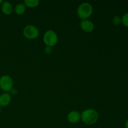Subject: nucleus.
I'll list each match as a JSON object with an SVG mask.
<instances>
[{
  "label": "nucleus",
  "mask_w": 128,
  "mask_h": 128,
  "mask_svg": "<svg viewBox=\"0 0 128 128\" xmlns=\"http://www.w3.org/2000/svg\"><path fill=\"white\" fill-rule=\"evenodd\" d=\"M9 93L11 94V95H12V96H15V95H16V94L18 93V91H17V90H16V89L14 88H12V90L10 91V92H9Z\"/></svg>",
  "instance_id": "nucleus-15"
},
{
  "label": "nucleus",
  "mask_w": 128,
  "mask_h": 128,
  "mask_svg": "<svg viewBox=\"0 0 128 128\" xmlns=\"http://www.w3.org/2000/svg\"><path fill=\"white\" fill-rule=\"evenodd\" d=\"M121 23L124 26L128 28V12L124 14L121 17Z\"/></svg>",
  "instance_id": "nucleus-12"
},
{
  "label": "nucleus",
  "mask_w": 128,
  "mask_h": 128,
  "mask_svg": "<svg viewBox=\"0 0 128 128\" xmlns=\"http://www.w3.org/2000/svg\"><path fill=\"white\" fill-rule=\"evenodd\" d=\"M11 96L9 92H3L0 94V107L8 106L11 101Z\"/></svg>",
  "instance_id": "nucleus-9"
},
{
  "label": "nucleus",
  "mask_w": 128,
  "mask_h": 128,
  "mask_svg": "<svg viewBox=\"0 0 128 128\" xmlns=\"http://www.w3.org/2000/svg\"><path fill=\"white\" fill-rule=\"evenodd\" d=\"M1 10L2 13L6 16L11 15L14 11V8L12 4L9 1H3L1 5Z\"/></svg>",
  "instance_id": "nucleus-8"
},
{
  "label": "nucleus",
  "mask_w": 128,
  "mask_h": 128,
  "mask_svg": "<svg viewBox=\"0 0 128 128\" xmlns=\"http://www.w3.org/2000/svg\"><path fill=\"white\" fill-rule=\"evenodd\" d=\"M23 3L24 4L26 8H34L40 4V1L39 0H24Z\"/></svg>",
  "instance_id": "nucleus-11"
},
{
  "label": "nucleus",
  "mask_w": 128,
  "mask_h": 128,
  "mask_svg": "<svg viewBox=\"0 0 128 128\" xmlns=\"http://www.w3.org/2000/svg\"><path fill=\"white\" fill-rule=\"evenodd\" d=\"M43 42L46 46L52 48L58 41V37L55 31L53 30H47L43 35Z\"/></svg>",
  "instance_id": "nucleus-3"
},
{
  "label": "nucleus",
  "mask_w": 128,
  "mask_h": 128,
  "mask_svg": "<svg viewBox=\"0 0 128 128\" xmlns=\"http://www.w3.org/2000/svg\"><path fill=\"white\" fill-rule=\"evenodd\" d=\"M112 23L114 26H119L121 24V17L118 15L114 16L112 19Z\"/></svg>",
  "instance_id": "nucleus-13"
},
{
  "label": "nucleus",
  "mask_w": 128,
  "mask_h": 128,
  "mask_svg": "<svg viewBox=\"0 0 128 128\" xmlns=\"http://www.w3.org/2000/svg\"><path fill=\"white\" fill-rule=\"evenodd\" d=\"M44 51L47 54L51 53V52H52V48L49 47V46H46L44 49Z\"/></svg>",
  "instance_id": "nucleus-14"
},
{
  "label": "nucleus",
  "mask_w": 128,
  "mask_h": 128,
  "mask_svg": "<svg viewBox=\"0 0 128 128\" xmlns=\"http://www.w3.org/2000/svg\"><path fill=\"white\" fill-rule=\"evenodd\" d=\"M26 7L23 2L18 3L14 8V12L17 15H22L26 12Z\"/></svg>",
  "instance_id": "nucleus-10"
},
{
  "label": "nucleus",
  "mask_w": 128,
  "mask_h": 128,
  "mask_svg": "<svg viewBox=\"0 0 128 128\" xmlns=\"http://www.w3.org/2000/svg\"><path fill=\"white\" fill-rule=\"evenodd\" d=\"M67 120L71 124L78 123L81 121V113L76 110L70 111L67 115Z\"/></svg>",
  "instance_id": "nucleus-7"
},
{
  "label": "nucleus",
  "mask_w": 128,
  "mask_h": 128,
  "mask_svg": "<svg viewBox=\"0 0 128 128\" xmlns=\"http://www.w3.org/2000/svg\"><path fill=\"white\" fill-rule=\"evenodd\" d=\"M93 12V7L88 2H82L77 9V15L81 20H88Z\"/></svg>",
  "instance_id": "nucleus-2"
},
{
  "label": "nucleus",
  "mask_w": 128,
  "mask_h": 128,
  "mask_svg": "<svg viewBox=\"0 0 128 128\" xmlns=\"http://www.w3.org/2000/svg\"><path fill=\"white\" fill-rule=\"evenodd\" d=\"M2 2H3V1H2V0H0V5L2 4Z\"/></svg>",
  "instance_id": "nucleus-17"
},
{
  "label": "nucleus",
  "mask_w": 128,
  "mask_h": 128,
  "mask_svg": "<svg viewBox=\"0 0 128 128\" xmlns=\"http://www.w3.org/2000/svg\"><path fill=\"white\" fill-rule=\"evenodd\" d=\"M99 120V113L96 110L88 108L81 113V121L86 125H93Z\"/></svg>",
  "instance_id": "nucleus-1"
},
{
  "label": "nucleus",
  "mask_w": 128,
  "mask_h": 128,
  "mask_svg": "<svg viewBox=\"0 0 128 128\" xmlns=\"http://www.w3.org/2000/svg\"><path fill=\"white\" fill-rule=\"evenodd\" d=\"M80 25L81 30L86 33L92 32L94 30V24L93 22L89 19L88 20H81Z\"/></svg>",
  "instance_id": "nucleus-6"
},
{
  "label": "nucleus",
  "mask_w": 128,
  "mask_h": 128,
  "mask_svg": "<svg viewBox=\"0 0 128 128\" xmlns=\"http://www.w3.org/2000/svg\"><path fill=\"white\" fill-rule=\"evenodd\" d=\"M13 80L10 76L4 74L0 77V89L4 92H10L13 88Z\"/></svg>",
  "instance_id": "nucleus-5"
},
{
  "label": "nucleus",
  "mask_w": 128,
  "mask_h": 128,
  "mask_svg": "<svg viewBox=\"0 0 128 128\" xmlns=\"http://www.w3.org/2000/svg\"><path fill=\"white\" fill-rule=\"evenodd\" d=\"M124 126H125V128H128V119L126 120V122H125Z\"/></svg>",
  "instance_id": "nucleus-16"
},
{
  "label": "nucleus",
  "mask_w": 128,
  "mask_h": 128,
  "mask_svg": "<svg viewBox=\"0 0 128 128\" xmlns=\"http://www.w3.org/2000/svg\"><path fill=\"white\" fill-rule=\"evenodd\" d=\"M40 30L36 26L32 24L26 25L23 29L22 34L26 39L30 40H35L40 36Z\"/></svg>",
  "instance_id": "nucleus-4"
}]
</instances>
